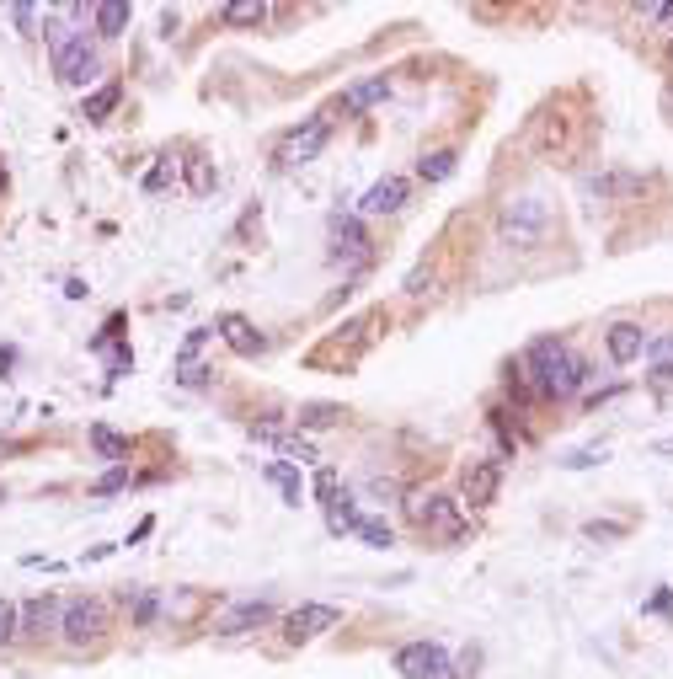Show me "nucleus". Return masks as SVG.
Returning a JSON list of instances; mask_svg holds the SVG:
<instances>
[{
    "label": "nucleus",
    "mask_w": 673,
    "mask_h": 679,
    "mask_svg": "<svg viewBox=\"0 0 673 679\" xmlns=\"http://www.w3.org/2000/svg\"><path fill=\"white\" fill-rule=\"evenodd\" d=\"M337 418H342V407H332V401H310V407H300V428H326Z\"/></svg>",
    "instance_id": "obj_28"
},
{
    "label": "nucleus",
    "mask_w": 673,
    "mask_h": 679,
    "mask_svg": "<svg viewBox=\"0 0 673 679\" xmlns=\"http://www.w3.org/2000/svg\"><path fill=\"white\" fill-rule=\"evenodd\" d=\"M337 621H342V610H337V605H321V599H310V605L289 610V621H284V642H310V637H321V631H332Z\"/></svg>",
    "instance_id": "obj_10"
},
{
    "label": "nucleus",
    "mask_w": 673,
    "mask_h": 679,
    "mask_svg": "<svg viewBox=\"0 0 673 679\" xmlns=\"http://www.w3.org/2000/svg\"><path fill=\"white\" fill-rule=\"evenodd\" d=\"M406 295L422 300V295H433V268H417L412 279H406Z\"/></svg>",
    "instance_id": "obj_32"
},
{
    "label": "nucleus",
    "mask_w": 673,
    "mask_h": 679,
    "mask_svg": "<svg viewBox=\"0 0 673 679\" xmlns=\"http://www.w3.org/2000/svg\"><path fill=\"white\" fill-rule=\"evenodd\" d=\"M17 631H22V605L0 599V642H17Z\"/></svg>",
    "instance_id": "obj_30"
},
{
    "label": "nucleus",
    "mask_w": 673,
    "mask_h": 679,
    "mask_svg": "<svg viewBox=\"0 0 673 679\" xmlns=\"http://www.w3.org/2000/svg\"><path fill=\"white\" fill-rule=\"evenodd\" d=\"M59 599L54 594H38V599H27L22 605V631L17 637H49V631H59Z\"/></svg>",
    "instance_id": "obj_14"
},
{
    "label": "nucleus",
    "mask_w": 673,
    "mask_h": 679,
    "mask_svg": "<svg viewBox=\"0 0 673 679\" xmlns=\"http://www.w3.org/2000/svg\"><path fill=\"white\" fill-rule=\"evenodd\" d=\"M545 236H551V204L545 198L524 193L497 209V241L513 246V252H535V246H545Z\"/></svg>",
    "instance_id": "obj_3"
},
{
    "label": "nucleus",
    "mask_w": 673,
    "mask_h": 679,
    "mask_svg": "<svg viewBox=\"0 0 673 679\" xmlns=\"http://www.w3.org/2000/svg\"><path fill=\"white\" fill-rule=\"evenodd\" d=\"M182 172H187V188H193V193H214V182H219V172L203 156H187Z\"/></svg>",
    "instance_id": "obj_26"
},
{
    "label": "nucleus",
    "mask_w": 673,
    "mask_h": 679,
    "mask_svg": "<svg viewBox=\"0 0 673 679\" xmlns=\"http://www.w3.org/2000/svg\"><path fill=\"white\" fill-rule=\"evenodd\" d=\"M86 17H91V27H97V38H118L123 27H129V6H123V0H102V6L86 11Z\"/></svg>",
    "instance_id": "obj_19"
},
{
    "label": "nucleus",
    "mask_w": 673,
    "mask_h": 679,
    "mask_svg": "<svg viewBox=\"0 0 673 679\" xmlns=\"http://www.w3.org/2000/svg\"><path fill=\"white\" fill-rule=\"evenodd\" d=\"M219 337H225V343L236 348L241 359H257V353L268 348V337H262V332H257L246 316H236V311H230V316H219Z\"/></svg>",
    "instance_id": "obj_15"
},
{
    "label": "nucleus",
    "mask_w": 673,
    "mask_h": 679,
    "mask_svg": "<svg viewBox=\"0 0 673 679\" xmlns=\"http://www.w3.org/2000/svg\"><path fill=\"white\" fill-rule=\"evenodd\" d=\"M326 140H332V118H305L300 129H289L284 140H278L273 161L284 166V172H300V166H310L326 150Z\"/></svg>",
    "instance_id": "obj_5"
},
{
    "label": "nucleus",
    "mask_w": 673,
    "mask_h": 679,
    "mask_svg": "<svg viewBox=\"0 0 673 679\" xmlns=\"http://www.w3.org/2000/svg\"><path fill=\"white\" fill-rule=\"evenodd\" d=\"M118 102H123V86H118V81H107L102 91H91V97L81 102V118H91V123H102V118L113 113Z\"/></svg>",
    "instance_id": "obj_21"
},
{
    "label": "nucleus",
    "mask_w": 673,
    "mask_h": 679,
    "mask_svg": "<svg viewBox=\"0 0 673 679\" xmlns=\"http://www.w3.org/2000/svg\"><path fill=\"white\" fill-rule=\"evenodd\" d=\"M252 439H262L268 450H278L284 460H321L316 444H310L305 434H289V428H278V423H252Z\"/></svg>",
    "instance_id": "obj_12"
},
{
    "label": "nucleus",
    "mask_w": 673,
    "mask_h": 679,
    "mask_svg": "<svg viewBox=\"0 0 673 679\" xmlns=\"http://www.w3.org/2000/svg\"><path fill=\"white\" fill-rule=\"evenodd\" d=\"M583 535H588V540H620L625 530H620V524H588Z\"/></svg>",
    "instance_id": "obj_37"
},
{
    "label": "nucleus",
    "mask_w": 673,
    "mask_h": 679,
    "mask_svg": "<svg viewBox=\"0 0 673 679\" xmlns=\"http://www.w3.org/2000/svg\"><path fill=\"white\" fill-rule=\"evenodd\" d=\"M332 257L337 262H369V236H364V220L358 214H332Z\"/></svg>",
    "instance_id": "obj_11"
},
{
    "label": "nucleus",
    "mask_w": 673,
    "mask_h": 679,
    "mask_svg": "<svg viewBox=\"0 0 673 679\" xmlns=\"http://www.w3.org/2000/svg\"><path fill=\"white\" fill-rule=\"evenodd\" d=\"M406 193H412L406 177H380L364 198H358V214H396V209H406Z\"/></svg>",
    "instance_id": "obj_13"
},
{
    "label": "nucleus",
    "mask_w": 673,
    "mask_h": 679,
    "mask_svg": "<svg viewBox=\"0 0 673 679\" xmlns=\"http://www.w3.org/2000/svg\"><path fill=\"white\" fill-rule=\"evenodd\" d=\"M273 621V599H241V605H230L225 615H214V631L219 637H246V631H262Z\"/></svg>",
    "instance_id": "obj_9"
},
{
    "label": "nucleus",
    "mask_w": 673,
    "mask_h": 679,
    "mask_svg": "<svg viewBox=\"0 0 673 679\" xmlns=\"http://www.w3.org/2000/svg\"><path fill=\"white\" fill-rule=\"evenodd\" d=\"M406 519L438 546H455V540L471 535V508L449 498V492H406Z\"/></svg>",
    "instance_id": "obj_2"
},
{
    "label": "nucleus",
    "mask_w": 673,
    "mask_h": 679,
    "mask_svg": "<svg viewBox=\"0 0 673 679\" xmlns=\"http://www.w3.org/2000/svg\"><path fill=\"white\" fill-rule=\"evenodd\" d=\"M668 65H673V38H668Z\"/></svg>",
    "instance_id": "obj_39"
},
{
    "label": "nucleus",
    "mask_w": 673,
    "mask_h": 679,
    "mask_svg": "<svg viewBox=\"0 0 673 679\" xmlns=\"http://www.w3.org/2000/svg\"><path fill=\"white\" fill-rule=\"evenodd\" d=\"M123 605H129V615H134V626H155L161 621V594H150V589H123Z\"/></svg>",
    "instance_id": "obj_20"
},
{
    "label": "nucleus",
    "mask_w": 673,
    "mask_h": 679,
    "mask_svg": "<svg viewBox=\"0 0 673 679\" xmlns=\"http://www.w3.org/2000/svg\"><path fill=\"white\" fill-rule=\"evenodd\" d=\"M396 674L401 679H460L455 674V663H449V653L438 642H406V647H396Z\"/></svg>",
    "instance_id": "obj_7"
},
{
    "label": "nucleus",
    "mask_w": 673,
    "mask_h": 679,
    "mask_svg": "<svg viewBox=\"0 0 673 679\" xmlns=\"http://www.w3.org/2000/svg\"><path fill=\"white\" fill-rule=\"evenodd\" d=\"M599 460H604V444H599V450L588 444V450H572V455H567V466H572V471H583V466H599Z\"/></svg>",
    "instance_id": "obj_34"
},
{
    "label": "nucleus",
    "mask_w": 673,
    "mask_h": 679,
    "mask_svg": "<svg viewBox=\"0 0 673 679\" xmlns=\"http://www.w3.org/2000/svg\"><path fill=\"white\" fill-rule=\"evenodd\" d=\"M455 161H460L455 150H433V156L417 161V177L422 182H444V177H455Z\"/></svg>",
    "instance_id": "obj_24"
},
{
    "label": "nucleus",
    "mask_w": 673,
    "mask_h": 679,
    "mask_svg": "<svg viewBox=\"0 0 673 679\" xmlns=\"http://www.w3.org/2000/svg\"><path fill=\"white\" fill-rule=\"evenodd\" d=\"M497 487H503V466H497V460H465V471H460V503L465 508L497 503Z\"/></svg>",
    "instance_id": "obj_8"
},
{
    "label": "nucleus",
    "mask_w": 673,
    "mask_h": 679,
    "mask_svg": "<svg viewBox=\"0 0 673 679\" xmlns=\"http://www.w3.org/2000/svg\"><path fill=\"white\" fill-rule=\"evenodd\" d=\"M316 498H321V503H332V498H337V471H332V466H321V471H316Z\"/></svg>",
    "instance_id": "obj_33"
},
{
    "label": "nucleus",
    "mask_w": 673,
    "mask_h": 679,
    "mask_svg": "<svg viewBox=\"0 0 673 679\" xmlns=\"http://www.w3.org/2000/svg\"><path fill=\"white\" fill-rule=\"evenodd\" d=\"M657 455H673V439H663V444H657Z\"/></svg>",
    "instance_id": "obj_38"
},
{
    "label": "nucleus",
    "mask_w": 673,
    "mask_h": 679,
    "mask_svg": "<svg viewBox=\"0 0 673 679\" xmlns=\"http://www.w3.org/2000/svg\"><path fill=\"white\" fill-rule=\"evenodd\" d=\"M107 631V605L102 599H65V610H59V637H65L70 647H86V642H97Z\"/></svg>",
    "instance_id": "obj_6"
},
{
    "label": "nucleus",
    "mask_w": 673,
    "mask_h": 679,
    "mask_svg": "<svg viewBox=\"0 0 673 679\" xmlns=\"http://www.w3.org/2000/svg\"><path fill=\"white\" fill-rule=\"evenodd\" d=\"M91 450H97V455H107V460H123V455H129V439L97 423V428H91Z\"/></svg>",
    "instance_id": "obj_27"
},
{
    "label": "nucleus",
    "mask_w": 673,
    "mask_h": 679,
    "mask_svg": "<svg viewBox=\"0 0 673 679\" xmlns=\"http://www.w3.org/2000/svg\"><path fill=\"white\" fill-rule=\"evenodd\" d=\"M268 482H273L278 492H284V498H289L294 508H300V498H305V487H300V471H294L289 460H268Z\"/></svg>",
    "instance_id": "obj_22"
},
{
    "label": "nucleus",
    "mask_w": 673,
    "mask_h": 679,
    "mask_svg": "<svg viewBox=\"0 0 673 679\" xmlns=\"http://www.w3.org/2000/svg\"><path fill=\"white\" fill-rule=\"evenodd\" d=\"M604 343H609V359L615 364H636L641 353H647V332H641L636 321H615V327L604 332Z\"/></svg>",
    "instance_id": "obj_16"
},
{
    "label": "nucleus",
    "mask_w": 673,
    "mask_h": 679,
    "mask_svg": "<svg viewBox=\"0 0 673 679\" xmlns=\"http://www.w3.org/2000/svg\"><path fill=\"white\" fill-rule=\"evenodd\" d=\"M647 359H652V380L668 385L673 380V332L657 337V343H647Z\"/></svg>",
    "instance_id": "obj_25"
},
{
    "label": "nucleus",
    "mask_w": 673,
    "mask_h": 679,
    "mask_svg": "<svg viewBox=\"0 0 673 679\" xmlns=\"http://www.w3.org/2000/svg\"><path fill=\"white\" fill-rule=\"evenodd\" d=\"M358 519H364V514L353 508V492H348V487H337V498L326 503V530H332V535H353V530H358Z\"/></svg>",
    "instance_id": "obj_18"
},
{
    "label": "nucleus",
    "mask_w": 673,
    "mask_h": 679,
    "mask_svg": "<svg viewBox=\"0 0 673 679\" xmlns=\"http://www.w3.org/2000/svg\"><path fill=\"white\" fill-rule=\"evenodd\" d=\"M513 369L524 375L529 391H535V396H551V401L577 396V391H583V380H588V364L577 359V353L561 343V337H535Z\"/></svg>",
    "instance_id": "obj_1"
},
{
    "label": "nucleus",
    "mask_w": 673,
    "mask_h": 679,
    "mask_svg": "<svg viewBox=\"0 0 673 679\" xmlns=\"http://www.w3.org/2000/svg\"><path fill=\"white\" fill-rule=\"evenodd\" d=\"M641 17L657 22V27H668V38H673V6H641Z\"/></svg>",
    "instance_id": "obj_36"
},
{
    "label": "nucleus",
    "mask_w": 673,
    "mask_h": 679,
    "mask_svg": "<svg viewBox=\"0 0 673 679\" xmlns=\"http://www.w3.org/2000/svg\"><path fill=\"white\" fill-rule=\"evenodd\" d=\"M118 487H129V466H113V471H107L102 482H97V492H102V498H107V492H118Z\"/></svg>",
    "instance_id": "obj_35"
},
{
    "label": "nucleus",
    "mask_w": 673,
    "mask_h": 679,
    "mask_svg": "<svg viewBox=\"0 0 673 679\" xmlns=\"http://www.w3.org/2000/svg\"><path fill=\"white\" fill-rule=\"evenodd\" d=\"M49 54H54V75L65 86H86L97 75V49L86 43V33H75L65 22H49Z\"/></svg>",
    "instance_id": "obj_4"
},
{
    "label": "nucleus",
    "mask_w": 673,
    "mask_h": 679,
    "mask_svg": "<svg viewBox=\"0 0 673 679\" xmlns=\"http://www.w3.org/2000/svg\"><path fill=\"white\" fill-rule=\"evenodd\" d=\"M353 535H364L369 546H380V551L390 546V540H396V530H390L385 519H358V530H353Z\"/></svg>",
    "instance_id": "obj_29"
},
{
    "label": "nucleus",
    "mask_w": 673,
    "mask_h": 679,
    "mask_svg": "<svg viewBox=\"0 0 673 679\" xmlns=\"http://www.w3.org/2000/svg\"><path fill=\"white\" fill-rule=\"evenodd\" d=\"M171 177H177V161H171V156H166V161H155L150 172H145V193H161Z\"/></svg>",
    "instance_id": "obj_31"
},
{
    "label": "nucleus",
    "mask_w": 673,
    "mask_h": 679,
    "mask_svg": "<svg viewBox=\"0 0 673 679\" xmlns=\"http://www.w3.org/2000/svg\"><path fill=\"white\" fill-rule=\"evenodd\" d=\"M219 17H225L230 27H262V22H268V6H262V0H230Z\"/></svg>",
    "instance_id": "obj_23"
},
{
    "label": "nucleus",
    "mask_w": 673,
    "mask_h": 679,
    "mask_svg": "<svg viewBox=\"0 0 673 679\" xmlns=\"http://www.w3.org/2000/svg\"><path fill=\"white\" fill-rule=\"evenodd\" d=\"M390 97V75H369V81H358V86H348L342 91V113H369V107H380Z\"/></svg>",
    "instance_id": "obj_17"
}]
</instances>
